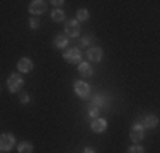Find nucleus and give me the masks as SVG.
Masks as SVG:
<instances>
[{
    "instance_id": "1",
    "label": "nucleus",
    "mask_w": 160,
    "mask_h": 153,
    "mask_svg": "<svg viewBox=\"0 0 160 153\" xmlns=\"http://www.w3.org/2000/svg\"><path fill=\"white\" fill-rule=\"evenodd\" d=\"M22 85H24V80H22V76L19 73H14L10 75L9 78H7V89H9L10 94H16L22 89Z\"/></svg>"
},
{
    "instance_id": "2",
    "label": "nucleus",
    "mask_w": 160,
    "mask_h": 153,
    "mask_svg": "<svg viewBox=\"0 0 160 153\" xmlns=\"http://www.w3.org/2000/svg\"><path fill=\"white\" fill-rule=\"evenodd\" d=\"M14 145H16V138H14L12 133H3L0 136V148H2V151H10L14 148Z\"/></svg>"
},
{
    "instance_id": "3",
    "label": "nucleus",
    "mask_w": 160,
    "mask_h": 153,
    "mask_svg": "<svg viewBox=\"0 0 160 153\" xmlns=\"http://www.w3.org/2000/svg\"><path fill=\"white\" fill-rule=\"evenodd\" d=\"M129 138L133 140V143H140V141L145 138V128H143V124H140V122L133 124L131 131H129Z\"/></svg>"
},
{
    "instance_id": "4",
    "label": "nucleus",
    "mask_w": 160,
    "mask_h": 153,
    "mask_svg": "<svg viewBox=\"0 0 160 153\" xmlns=\"http://www.w3.org/2000/svg\"><path fill=\"white\" fill-rule=\"evenodd\" d=\"M65 60H67L68 63H72V65H78L80 60H82V53H80L78 48H70V49H67V53H65Z\"/></svg>"
},
{
    "instance_id": "5",
    "label": "nucleus",
    "mask_w": 160,
    "mask_h": 153,
    "mask_svg": "<svg viewBox=\"0 0 160 153\" xmlns=\"http://www.w3.org/2000/svg\"><path fill=\"white\" fill-rule=\"evenodd\" d=\"M73 90H75V94H77L78 97H89V95H90L89 83L80 82V80H75V82H73Z\"/></svg>"
},
{
    "instance_id": "6",
    "label": "nucleus",
    "mask_w": 160,
    "mask_h": 153,
    "mask_svg": "<svg viewBox=\"0 0 160 153\" xmlns=\"http://www.w3.org/2000/svg\"><path fill=\"white\" fill-rule=\"evenodd\" d=\"M65 34L68 37H78L80 34V26H78V21H68L65 24Z\"/></svg>"
},
{
    "instance_id": "7",
    "label": "nucleus",
    "mask_w": 160,
    "mask_h": 153,
    "mask_svg": "<svg viewBox=\"0 0 160 153\" xmlns=\"http://www.w3.org/2000/svg\"><path fill=\"white\" fill-rule=\"evenodd\" d=\"M29 12L32 15L44 14L46 12V2H43V0H32L31 5H29Z\"/></svg>"
},
{
    "instance_id": "8",
    "label": "nucleus",
    "mask_w": 160,
    "mask_h": 153,
    "mask_svg": "<svg viewBox=\"0 0 160 153\" xmlns=\"http://www.w3.org/2000/svg\"><path fill=\"white\" fill-rule=\"evenodd\" d=\"M94 133H104L108 129V121L102 119V117H97V119H92V124H90Z\"/></svg>"
},
{
    "instance_id": "9",
    "label": "nucleus",
    "mask_w": 160,
    "mask_h": 153,
    "mask_svg": "<svg viewBox=\"0 0 160 153\" xmlns=\"http://www.w3.org/2000/svg\"><path fill=\"white\" fill-rule=\"evenodd\" d=\"M32 61L29 60V58H21L19 60V63H17V70L21 72V73H29V72L32 70Z\"/></svg>"
},
{
    "instance_id": "10",
    "label": "nucleus",
    "mask_w": 160,
    "mask_h": 153,
    "mask_svg": "<svg viewBox=\"0 0 160 153\" xmlns=\"http://www.w3.org/2000/svg\"><path fill=\"white\" fill-rule=\"evenodd\" d=\"M87 58L89 61H94V63H99L102 60V49L101 48H90L87 51Z\"/></svg>"
},
{
    "instance_id": "11",
    "label": "nucleus",
    "mask_w": 160,
    "mask_h": 153,
    "mask_svg": "<svg viewBox=\"0 0 160 153\" xmlns=\"http://www.w3.org/2000/svg\"><path fill=\"white\" fill-rule=\"evenodd\" d=\"M143 128H148V129H153L155 126L158 124V117L157 116H153V114H148V116H145L143 117Z\"/></svg>"
},
{
    "instance_id": "12",
    "label": "nucleus",
    "mask_w": 160,
    "mask_h": 153,
    "mask_svg": "<svg viewBox=\"0 0 160 153\" xmlns=\"http://www.w3.org/2000/svg\"><path fill=\"white\" fill-rule=\"evenodd\" d=\"M78 73L82 76H92L94 75V68L90 67V63H80L78 65Z\"/></svg>"
},
{
    "instance_id": "13",
    "label": "nucleus",
    "mask_w": 160,
    "mask_h": 153,
    "mask_svg": "<svg viewBox=\"0 0 160 153\" xmlns=\"http://www.w3.org/2000/svg\"><path fill=\"white\" fill-rule=\"evenodd\" d=\"M67 44H68V36H65V34H60V36L55 37V46H56L58 49L67 48Z\"/></svg>"
},
{
    "instance_id": "14",
    "label": "nucleus",
    "mask_w": 160,
    "mask_h": 153,
    "mask_svg": "<svg viewBox=\"0 0 160 153\" xmlns=\"http://www.w3.org/2000/svg\"><path fill=\"white\" fill-rule=\"evenodd\" d=\"M17 150H19V153H32V145L28 143V141H22L17 146Z\"/></svg>"
},
{
    "instance_id": "15",
    "label": "nucleus",
    "mask_w": 160,
    "mask_h": 153,
    "mask_svg": "<svg viewBox=\"0 0 160 153\" xmlns=\"http://www.w3.org/2000/svg\"><path fill=\"white\" fill-rule=\"evenodd\" d=\"M92 104L94 107H102V106H108V99L102 97V95H96V97L92 99Z\"/></svg>"
},
{
    "instance_id": "16",
    "label": "nucleus",
    "mask_w": 160,
    "mask_h": 153,
    "mask_svg": "<svg viewBox=\"0 0 160 153\" xmlns=\"http://www.w3.org/2000/svg\"><path fill=\"white\" fill-rule=\"evenodd\" d=\"M51 19H53L55 22H62L63 19H65V12H63L62 9H56V10H53V12H51Z\"/></svg>"
},
{
    "instance_id": "17",
    "label": "nucleus",
    "mask_w": 160,
    "mask_h": 153,
    "mask_svg": "<svg viewBox=\"0 0 160 153\" xmlns=\"http://www.w3.org/2000/svg\"><path fill=\"white\" fill-rule=\"evenodd\" d=\"M89 19V10L87 9H78L77 10V21L82 22V21H87Z\"/></svg>"
},
{
    "instance_id": "18",
    "label": "nucleus",
    "mask_w": 160,
    "mask_h": 153,
    "mask_svg": "<svg viewBox=\"0 0 160 153\" xmlns=\"http://www.w3.org/2000/svg\"><path fill=\"white\" fill-rule=\"evenodd\" d=\"M128 153H145V148L140 145H133L131 148H128Z\"/></svg>"
},
{
    "instance_id": "19",
    "label": "nucleus",
    "mask_w": 160,
    "mask_h": 153,
    "mask_svg": "<svg viewBox=\"0 0 160 153\" xmlns=\"http://www.w3.org/2000/svg\"><path fill=\"white\" fill-rule=\"evenodd\" d=\"M99 114H101V112H99V107H90V109H89V116L92 117V119H97Z\"/></svg>"
},
{
    "instance_id": "20",
    "label": "nucleus",
    "mask_w": 160,
    "mask_h": 153,
    "mask_svg": "<svg viewBox=\"0 0 160 153\" xmlns=\"http://www.w3.org/2000/svg\"><path fill=\"white\" fill-rule=\"evenodd\" d=\"M92 41H94V37H92V36H85V37L82 39V46H85V48H87V46L92 43Z\"/></svg>"
},
{
    "instance_id": "21",
    "label": "nucleus",
    "mask_w": 160,
    "mask_h": 153,
    "mask_svg": "<svg viewBox=\"0 0 160 153\" xmlns=\"http://www.w3.org/2000/svg\"><path fill=\"white\" fill-rule=\"evenodd\" d=\"M29 24H31V27L32 29H38V27H39V21H36V19H31V22H29Z\"/></svg>"
},
{
    "instance_id": "22",
    "label": "nucleus",
    "mask_w": 160,
    "mask_h": 153,
    "mask_svg": "<svg viewBox=\"0 0 160 153\" xmlns=\"http://www.w3.org/2000/svg\"><path fill=\"white\" fill-rule=\"evenodd\" d=\"M21 102H22V104H28V102H29V95L28 94L21 95Z\"/></svg>"
},
{
    "instance_id": "23",
    "label": "nucleus",
    "mask_w": 160,
    "mask_h": 153,
    "mask_svg": "<svg viewBox=\"0 0 160 153\" xmlns=\"http://www.w3.org/2000/svg\"><path fill=\"white\" fill-rule=\"evenodd\" d=\"M83 153H96V151H94V148H89V146H87L85 150H83Z\"/></svg>"
},
{
    "instance_id": "24",
    "label": "nucleus",
    "mask_w": 160,
    "mask_h": 153,
    "mask_svg": "<svg viewBox=\"0 0 160 153\" xmlns=\"http://www.w3.org/2000/svg\"><path fill=\"white\" fill-rule=\"evenodd\" d=\"M53 5H62V3H65V2H62V0H55V2H51Z\"/></svg>"
}]
</instances>
